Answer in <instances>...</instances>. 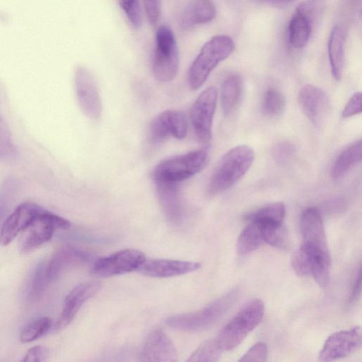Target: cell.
I'll list each match as a JSON object with an SVG mask.
<instances>
[{"label":"cell","mask_w":362,"mask_h":362,"mask_svg":"<svg viewBox=\"0 0 362 362\" xmlns=\"http://www.w3.org/2000/svg\"><path fill=\"white\" fill-rule=\"evenodd\" d=\"M221 352L216 339H210L201 344L187 361H216Z\"/></svg>","instance_id":"obj_33"},{"label":"cell","mask_w":362,"mask_h":362,"mask_svg":"<svg viewBox=\"0 0 362 362\" xmlns=\"http://www.w3.org/2000/svg\"><path fill=\"white\" fill-rule=\"evenodd\" d=\"M294 146L288 142H280L274 145L272 150L274 160L279 164L288 163L294 155Z\"/></svg>","instance_id":"obj_37"},{"label":"cell","mask_w":362,"mask_h":362,"mask_svg":"<svg viewBox=\"0 0 362 362\" xmlns=\"http://www.w3.org/2000/svg\"><path fill=\"white\" fill-rule=\"evenodd\" d=\"M144 10L148 22L156 25L160 15V0H144Z\"/></svg>","instance_id":"obj_41"},{"label":"cell","mask_w":362,"mask_h":362,"mask_svg":"<svg viewBox=\"0 0 362 362\" xmlns=\"http://www.w3.org/2000/svg\"><path fill=\"white\" fill-rule=\"evenodd\" d=\"M46 265L39 263L33 271L28 286V296L31 300H37L43 294L48 282L45 274Z\"/></svg>","instance_id":"obj_32"},{"label":"cell","mask_w":362,"mask_h":362,"mask_svg":"<svg viewBox=\"0 0 362 362\" xmlns=\"http://www.w3.org/2000/svg\"><path fill=\"white\" fill-rule=\"evenodd\" d=\"M254 159V151L247 145H238L227 151L213 173L207 187L208 194L214 196L230 188L247 173Z\"/></svg>","instance_id":"obj_1"},{"label":"cell","mask_w":362,"mask_h":362,"mask_svg":"<svg viewBox=\"0 0 362 362\" xmlns=\"http://www.w3.org/2000/svg\"><path fill=\"white\" fill-rule=\"evenodd\" d=\"M69 227L66 219L43 208L21 231L19 250L22 253L30 252L49 240L55 229Z\"/></svg>","instance_id":"obj_7"},{"label":"cell","mask_w":362,"mask_h":362,"mask_svg":"<svg viewBox=\"0 0 362 362\" xmlns=\"http://www.w3.org/2000/svg\"><path fill=\"white\" fill-rule=\"evenodd\" d=\"M264 313L261 300L252 299L245 303L216 338L220 349L231 351L237 347L261 322Z\"/></svg>","instance_id":"obj_3"},{"label":"cell","mask_w":362,"mask_h":362,"mask_svg":"<svg viewBox=\"0 0 362 362\" xmlns=\"http://www.w3.org/2000/svg\"><path fill=\"white\" fill-rule=\"evenodd\" d=\"M299 106L305 115L315 126H321L326 120L329 102L327 94L319 87L306 84L299 90Z\"/></svg>","instance_id":"obj_14"},{"label":"cell","mask_w":362,"mask_h":362,"mask_svg":"<svg viewBox=\"0 0 362 362\" xmlns=\"http://www.w3.org/2000/svg\"><path fill=\"white\" fill-rule=\"evenodd\" d=\"M310 262V275L320 287H326L330 278L331 257L329 249L302 245Z\"/></svg>","instance_id":"obj_23"},{"label":"cell","mask_w":362,"mask_h":362,"mask_svg":"<svg viewBox=\"0 0 362 362\" xmlns=\"http://www.w3.org/2000/svg\"><path fill=\"white\" fill-rule=\"evenodd\" d=\"M291 265L295 272L300 276L310 275V267L308 255L301 245L291 257Z\"/></svg>","instance_id":"obj_36"},{"label":"cell","mask_w":362,"mask_h":362,"mask_svg":"<svg viewBox=\"0 0 362 362\" xmlns=\"http://www.w3.org/2000/svg\"><path fill=\"white\" fill-rule=\"evenodd\" d=\"M217 95L216 89L209 87L201 93L190 108L192 127L197 138L203 143H207L211 139Z\"/></svg>","instance_id":"obj_9"},{"label":"cell","mask_w":362,"mask_h":362,"mask_svg":"<svg viewBox=\"0 0 362 362\" xmlns=\"http://www.w3.org/2000/svg\"><path fill=\"white\" fill-rule=\"evenodd\" d=\"M179 51L173 30L166 25L160 26L156 33L152 70L160 82L174 79L179 69Z\"/></svg>","instance_id":"obj_5"},{"label":"cell","mask_w":362,"mask_h":362,"mask_svg":"<svg viewBox=\"0 0 362 362\" xmlns=\"http://www.w3.org/2000/svg\"><path fill=\"white\" fill-rule=\"evenodd\" d=\"M16 152L10 130L0 115V159H7L14 156Z\"/></svg>","instance_id":"obj_34"},{"label":"cell","mask_w":362,"mask_h":362,"mask_svg":"<svg viewBox=\"0 0 362 362\" xmlns=\"http://www.w3.org/2000/svg\"><path fill=\"white\" fill-rule=\"evenodd\" d=\"M75 92L83 114L91 119L98 118L102 112L101 98L93 75L85 68L76 71Z\"/></svg>","instance_id":"obj_13"},{"label":"cell","mask_w":362,"mask_h":362,"mask_svg":"<svg viewBox=\"0 0 362 362\" xmlns=\"http://www.w3.org/2000/svg\"><path fill=\"white\" fill-rule=\"evenodd\" d=\"M200 264L176 259H145L137 269L142 274L156 278H166L188 274L199 269Z\"/></svg>","instance_id":"obj_18"},{"label":"cell","mask_w":362,"mask_h":362,"mask_svg":"<svg viewBox=\"0 0 362 362\" xmlns=\"http://www.w3.org/2000/svg\"><path fill=\"white\" fill-rule=\"evenodd\" d=\"M235 288L202 309L166 319L169 327L182 331L196 332L205 329L218 321L233 307L239 297Z\"/></svg>","instance_id":"obj_4"},{"label":"cell","mask_w":362,"mask_h":362,"mask_svg":"<svg viewBox=\"0 0 362 362\" xmlns=\"http://www.w3.org/2000/svg\"><path fill=\"white\" fill-rule=\"evenodd\" d=\"M267 357V346L263 342L253 345L239 361H265Z\"/></svg>","instance_id":"obj_39"},{"label":"cell","mask_w":362,"mask_h":362,"mask_svg":"<svg viewBox=\"0 0 362 362\" xmlns=\"http://www.w3.org/2000/svg\"><path fill=\"white\" fill-rule=\"evenodd\" d=\"M51 320L42 317L34 320L26 325L21 330L20 339L23 343L33 341L45 335L50 329Z\"/></svg>","instance_id":"obj_31"},{"label":"cell","mask_w":362,"mask_h":362,"mask_svg":"<svg viewBox=\"0 0 362 362\" xmlns=\"http://www.w3.org/2000/svg\"><path fill=\"white\" fill-rule=\"evenodd\" d=\"M257 223L261 226L263 242L281 250L290 247L291 240L283 223Z\"/></svg>","instance_id":"obj_27"},{"label":"cell","mask_w":362,"mask_h":362,"mask_svg":"<svg viewBox=\"0 0 362 362\" xmlns=\"http://www.w3.org/2000/svg\"><path fill=\"white\" fill-rule=\"evenodd\" d=\"M186 115L178 110H165L150 122L148 139L152 144H159L170 137L184 139L187 134Z\"/></svg>","instance_id":"obj_11"},{"label":"cell","mask_w":362,"mask_h":362,"mask_svg":"<svg viewBox=\"0 0 362 362\" xmlns=\"http://www.w3.org/2000/svg\"><path fill=\"white\" fill-rule=\"evenodd\" d=\"M235 49L233 39L226 35H217L209 40L191 64L187 75L189 87L196 90L206 81L211 71L227 59Z\"/></svg>","instance_id":"obj_2"},{"label":"cell","mask_w":362,"mask_h":362,"mask_svg":"<svg viewBox=\"0 0 362 362\" xmlns=\"http://www.w3.org/2000/svg\"><path fill=\"white\" fill-rule=\"evenodd\" d=\"M262 243L260 224L255 221H250L238 238L237 250L240 255H246L257 249Z\"/></svg>","instance_id":"obj_28"},{"label":"cell","mask_w":362,"mask_h":362,"mask_svg":"<svg viewBox=\"0 0 362 362\" xmlns=\"http://www.w3.org/2000/svg\"><path fill=\"white\" fill-rule=\"evenodd\" d=\"M285 213L284 204L281 202H275L265 205L247 214L245 220L247 222L283 223Z\"/></svg>","instance_id":"obj_29"},{"label":"cell","mask_w":362,"mask_h":362,"mask_svg":"<svg viewBox=\"0 0 362 362\" xmlns=\"http://www.w3.org/2000/svg\"><path fill=\"white\" fill-rule=\"evenodd\" d=\"M89 259V255L76 247L64 245L59 248L46 265L48 282L55 281L67 269L86 263Z\"/></svg>","instance_id":"obj_19"},{"label":"cell","mask_w":362,"mask_h":362,"mask_svg":"<svg viewBox=\"0 0 362 362\" xmlns=\"http://www.w3.org/2000/svg\"><path fill=\"white\" fill-rule=\"evenodd\" d=\"M158 199L166 218L177 224L182 218L180 182L154 180Z\"/></svg>","instance_id":"obj_20"},{"label":"cell","mask_w":362,"mask_h":362,"mask_svg":"<svg viewBox=\"0 0 362 362\" xmlns=\"http://www.w3.org/2000/svg\"><path fill=\"white\" fill-rule=\"evenodd\" d=\"M177 358L173 343L162 329H154L148 335L141 350V361L175 362Z\"/></svg>","instance_id":"obj_16"},{"label":"cell","mask_w":362,"mask_h":362,"mask_svg":"<svg viewBox=\"0 0 362 362\" xmlns=\"http://www.w3.org/2000/svg\"><path fill=\"white\" fill-rule=\"evenodd\" d=\"M208 152L205 149L192 151L165 159L159 163L153 171L154 180L181 182L187 180L205 166Z\"/></svg>","instance_id":"obj_6"},{"label":"cell","mask_w":362,"mask_h":362,"mask_svg":"<svg viewBox=\"0 0 362 362\" xmlns=\"http://www.w3.org/2000/svg\"><path fill=\"white\" fill-rule=\"evenodd\" d=\"M286 107V98L276 88H270L264 93L262 109L268 116L276 117L283 113Z\"/></svg>","instance_id":"obj_30"},{"label":"cell","mask_w":362,"mask_h":362,"mask_svg":"<svg viewBox=\"0 0 362 362\" xmlns=\"http://www.w3.org/2000/svg\"><path fill=\"white\" fill-rule=\"evenodd\" d=\"M300 230L304 244L328 249L322 216L317 209L310 207L303 212Z\"/></svg>","instance_id":"obj_21"},{"label":"cell","mask_w":362,"mask_h":362,"mask_svg":"<svg viewBox=\"0 0 362 362\" xmlns=\"http://www.w3.org/2000/svg\"><path fill=\"white\" fill-rule=\"evenodd\" d=\"M361 291V269L360 267L357 277L356 278L355 283L353 287L352 293L349 298V303H355L359 298Z\"/></svg>","instance_id":"obj_43"},{"label":"cell","mask_w":362,"mask_h":362,"mask_svg":"<svg viewBox=\"0 0 362 362\" xmlns=\"http://www.w3.org/2000/svg\"><path fill=\"white\" fill-rule=\"evenodd\" d=\"M42 209L33 203H23L18 206L1 226L0 244L8 245Z\"/></svg>","instance_id":"obj_17"},{"label":"cell","mask_w":362,"mask_h":362,"mask_svg":"<svg viewBox=\"0 0 362 362\" xmlns=\"http://www.w3.org/2000/svg\"><path fill=\"white\" fill-rule=\"evenodd\" d=\"M146 259L144 254L135 249H125L96 260L90 272L98 277H110L137 270Z\"/></svg>","instance_id":"obj_10"},{"label":"cell","mask_w":362,"mask_h":362,"mask_svg":"<svg viewBox=\"0 0 362 362\" xmlns=\"http://www.w3.org/2000/svg\"><path fill=\"white\" fill-rule=\"evenodd\" d=\"M121 7L130 24L135 29L141 27L143 15L139 0H121Z\"/></svg>","instance_id":"obj_35"},{"label":"cell","mask_w":362,"mask_h":362,"mask_svg":"<svg viewBox=\"0 0 362 362\" xmlns=\"http://www.w3.org/2000/svg\"><path fill=\"white\" fill-rule=\"evenodd\" d=\"M361 158L362 141L360 139L349 144L338 155L331 170L332 178L338 180L343 177L361 162Z\"/></svg>","instance_id":"obj_26"},{"label":"cell","mask_w":362,"mask_h":362,"mask_svg":"<svg viewBox=\"0 0 362 362\" xmlns=\"http://www.w3.org/2000/svg\"><path fill=\"white\" fill-rule=\"evenodd\" d=\"M101 288L100 282L91 281L74 288L66 296L63 309L56 322L55 328L62 329L73 320L81 306L95 295Z\"/></svg>","instance_id":"obj_15"},{"label":"cell","mask_w":362,"mask_h":362,"mask_svg":"<svg viewBox=\"0 0 362 362\" xmlns=\"http://www.w3.org/2000/svg\"><path fill=\"white\" fill-rule=\"evenodd\" d=\"M361 110L362 95L361 92H356L349 99L342 110L341 115L344 118H348L360 114Z\"/></svg>","instance_id":"obj_40"},{"label":"cell","mask_w":362,"mask_h":362,"mask_svg":"<svg viewBox=\"0 0 362 362\" xmlns=\"http://www.w3.org/2000/svg\"><path fill=\"white\" fill-rule=\"evenodd\" d=\"M16 187V183L14 180L7 179L0 189V227L6 212L8 200Z\"/></svg>","instance_id":"obj_38"},{"label":"cell","mask_w":362,"mask_h":362,"mask_svg":"<svg viewBox=\"0 0 362 362\" xmlns=\"http://www.w3.org/2000/svg\"><path fill=\"white\" fill-rule=\"evenodd\" d=\"M216 16V9L212 0H192L182 11L180 25L184 30L209 23Z\"/></svg>","instance_id":"obj_22"},{"label":"cell","mask_w":362,"mask_h":362,"mask_svg":"<svg viewBox=\"0 0 362 362\" xmlns=\"http://www.w3.org/2000/svg\"><path fill=\"white\" fill-rule=\"evenodd\" d=\"M243 93L242 78L236 74L228 75L221 88V102L226 116L230 115L240 104Z\"/></svg>","instance_id":"obj_25"},{"label":"cell","mask_w":362,"mask_h":362,"mask_svg":"<svg viewBox=\"0 0 362 362\" xmlns=\"http://www.w3.org/2000/svg\"><path fill=\"white\" fill-rule=\"evenodd\" d=\"M272 1H278V2H286V1H288L290 0H272Z\"/></svg>","instance_id":"obj_44"},{"label":"cell","mask_w":362,"mask_h":362,"mask_svg":"<svg viewBox=\"0 0 362 362\" xmlns=\"http://www.w3.org/2000/svg\"><path fill=\"white\" fill-rule=\"evenodd\" d=\"M322 9L321 0H306L296 8L288 26V39L293 47L300 49L306 45L313 23Z\"/></svg>","instance_id":"obj_8"},{"label":"cell","mask_w":362,"mask_h":362,"mask_svg":"<svg viewBox=\"0 0 362 362\" xmlns=\"http://www.w3.org/2000/svg\"><path fill=\"white\" fill-rule=\"evenodd\" d=\"M49 356V351L42 346H33L28 350L23 358L25 362H40L47 359Z\"/></svg>","instance_id":"obj_42"},{"label":"cell","mask_w":362,"mask_h":362,"mask_svg":"<svg viewBox=\"0 0 362 362\" xmlns=\"http://www.w3.org/2000/svg\"><path fill=\"white\" fill-rule=\"evenodd\" d=\"M362 341L360 327L333 333L325 341L319 358L332 361L346 357L360 349Z\"/></svg>","instance_id":"obj_12"},{"label":"cell","mask_w":362,"mask_h":362,"mask_svg":"<svg viewBox=\"0 0 362 362\" xmlns=\"http://www.w3.org/2000/svg\"><path fill=\"white\" fill-rule=\"evenodd\" d=\"M344 29L339 25L334 26L329 35L327 49L331 72L337 81L341 79L344 70Z\"/></svg>","instance_id":"obj_24"}]
</instances>
